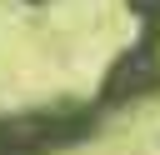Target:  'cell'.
Wrapping results in <instances>:
<instances>
[{"mask_svg": "<svg viewBox=\"0 0 160 155\" xmlns=\"http://www.w3.org/2000/svg\"><path fill=\"white\" fill-rule=\"evenodd\" d=\"M150 85H160V65H155L150 45H140L135 55H125V60L115 65L105 95H140V90H150Z\"/></svg>", "mask_w": 160, "mask_h": 155, "instance_id": "cell-1", "label": "cell"}]
</instances>
